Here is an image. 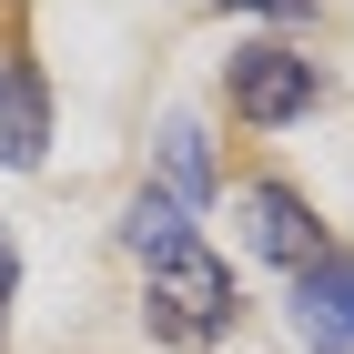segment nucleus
Returning a JSON list of instances; mask_svg holds the SVG:
<instances>
[{
	"instance_id": "1",
	"label": "nucleus",
	"mask_w": 354,
	"mask_h": 354,
	"mask_svg": "<svg viewBox=\"0 0 354 354\" xmlns=\"http://www.w3.org/2000/svg\"><path fill=\"white\" fill-rule=\"evenodd\" d=\"M142 263H152L142 324L162 334V344H213V334L233 324V273H223L203 243H162V253H142Z\"/></svg>"
},
{
	"instance_id": "2",
	"label": "nucleus",
	"mask_w": 354,
	"mask_h": 354,
	"mask_svg": "<svg viewBox=\"0 0 354 354\" xmlns=\"http://www.w3.org/2000/svg\"><path fill=\"white\" fill-rule=\"evenodd\" d=\"M233 111L243 122H294V111H314V61H294V51H273V41H253V51H233Z\"/></svg>"
},
{
	"instance_id": "3",
	"label": "nucleus",
	"mask_w": 354,
	"mask_h": 354,
	"mask_svg": "<svg viewBox=\"0 0 354 354\" xmlns=\"http://www.w3.org/2000/svg\"><path fill=\"white\" fill-rule=\"evenodd\" d=\"M294 334L314 354H354V253H314V263H294Z\"/></svg>"
},
{
	"instance_id": "4",
	"label": "nucleus",
	"mask_w": 354,
	"mask_h": 354,
	"mask_svg": "<svg viewBox=\"0 0 354 354\" xmlns=\"http://www.w3.org/2000/svg\"><path fill=\"white\" fill-rule=\"evenodd\" d=\"M243 243L263 253V263H314V253H324V233H314V213H304V192L253 183V192H243Z\"/></svg>"
},
{
	"instance_id": "5",
	"label": "nucleus",
	"mask_w": 354,
	"mask_h": 354,
	"mask_svg": "<svg viewBox=\"0 0 354 354\" xmlns=\"http://www.w3.org/2000/svg\"><path fill=\"white\" fill-rule=\"evenodd\" d=\"M41 152H51V91H41L30 61H0V162L30 172Z\"/></svg>"
},
{
	"instance_id": "6",
	"label": "nucleus",
	"mask_w": 354,
	"mask_h": 354,
	"mask_svg": "<svg viewBox=\"0 0 354 354\" xmlns=\"http://www.w3.org/2000/svg\"><path fill=\"white\" fill-rule=\"evenodd\" d=\"M162 192L183 213L213 192V142H203V122H162Z\"/></svg>"
},
{
	"instance_id": "7",
	"label": "nucleus",
	"mask_w": 354,
	"mask_h": 354,
	"mask_svg": "<svg viewBox=\"0 0 354 354\" xmlns=\"http://www.w3.org/2000/svg\"><path fill=\"white\" fill-rule=\"evenodd\" d=\"M122 243H132V253H162V243H192V223H183V203H172V192H142L132 223H122Z\"/></svg>"
},
{
	"instance_id": "8",
	"label": "nucleus",
	"mask_w": 354,
	"mask_h": 354,
	"mask_svg": "<svg viewBox=\"0 0 354 354\" xmlns=\"http://www.w3.org/2000/svg\"><path fill=\"white\" fill-rule=\"evenodd\" d=\"M10 283H21V253H10V233H0V324H10Z\"/></svg>"
},
{
	"instance_id": "9",
	"label": "nucleus",
	"mask_w": 354,
	"mask_h": 354,
	"mask_svg": "<svg viewBox=\"0 0 354 354\" xmlns=\"http://www.w3.org/2000/svg\"><path fill=\"white\" fill-rule=\"evenodd\" d=\"M233 10H263V21H304L314 0H233Z\"/></svg>"
}]
</instances>
